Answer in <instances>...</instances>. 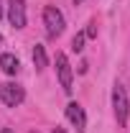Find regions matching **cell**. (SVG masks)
I'll list each match as a JSON object with an SVG mask.
<instances>
[{
	"label": "cell",
	"mask_w": 130,
	"mask_h": 133,
	"mask_svg": "<svg viewBox=\"0 0 130 133\" xmlns=\"http://www.w3.org/2000/svg\"><path fill=\"white\" fill-rule=\"evenodd\" d=\"M66 118H69V123L77 128V133L87 131V115H84V108H82L79 102H69V105H66Z\"/></svg>",
	"instance_id": "obj_6"
},
{
	"label": "cell",
	"mask_w": 130,
	"mask_h": 133,
	"mask_svg": "<svg viewBox=\"0 0 130 133\" xmlns=\"http://www.w3.org/2000/svg\"><path fill=\"white\" fill-rule=\"evenodd\" d=\"M84 38H87L84 33H77V36L71 38V51H77V54H79V51L84 49Z\"/></svg>",
	"instance_id": "obj_9"
},
{
	"label": "cell",
	"mask_w": 130,
	"mask_h": 133,
	"mask_svg": "<svg viewBox=\"0 0 130 133\" xmlns=\"http://www.w3.org/2000/svg\"><path fill=\"white\" fill-rule=\"evenodd\" d=\"M0 46H3V36H0Z\"/></svg>",
	"instance_id": "obj_14"
},
{
	"label": "cell",
	"mask_w": 130,
	"mask_h": 133,
	"mask_svg": "<svg viewBox=\"0 0 130 133\" xmlns=\"http://www.w3.org/2000/svg\"><path fill=\"white\" fill-rule=\"evenodd\" d=\"M23 100H26V90H23L18 82H3L0 84V102H3V105L18 108Z\"/></svg>",
	"instance_id": "obj_3"
},
{
	"label": "cell",
	"mask_w": 130,
	"mask_h": 133,
	"mask_svg": "<svg viewBox=\"0 0 130 133\" xmlns=\"http://www.w3.org/2000/svg\"><path fill=\"white\" fill-rule=\"evenodd\" d=\"M0 18H3V8H0Z\"/></svg>",
	"instance_id": "obj_15"
},
{
	"label": "cell",
	"mask_w": 130,
	"mask_h": 133,
	"mask_svg": "<svg viewBox=\"0 0 130 133\" xmlns=\"http://www.w3.org/2000/svg\"><path fill=\"white\" fill-rule=\"evenodd\" d=\"M0 69L8 74V77H16L18 74V69H20V62H18V56L16 54H0Z\"/></svg>",
	"instance_id": "obj_7"
},
{
	"label": "cell",
	"mask_w": 130,
	"mask_h": 133,
	"mask_svg": "<svg viewBox=\"0 0 130 133\" xmlns=\"http://www.w3.org/2000/svg\"><path fill=\"white\" fill-rule=\"evenodd\" d=\"M56 74H59V84H61V90H64L66 95L74 90L71 87V79H74V74H71V64H69V59H66V54H56Z\"/></svg>",
	"instance_id": "obj_4"
},
{
	"label": "cell",
	"mask_w": 130,
	"mask_h": 133,
	"mask_svg": "<svg viewBox=\"0 0 130 133\" xmlns=\"http://www.w3.org/2000/svg\"><path fill=\"white\" fill-rule=\"evenodd\" d=\"M44 26H46V36L49 38H59L66 28V21H64V13L54 5H46L44 8Z\"/></svg>",
	"instance_id": "obj_1"
},
{
	"label": "cell",
	"mask_w": 130,
	"mask_h": 133,
	"mask_svg": "<svg viewBox=\"0 0 130 133\" xmlns=\"http://www.w3.org/2000/svg\"><path fill=\"white\" fill-rule=\"evenodd\" d=\"M84 36H87V38H97V23H95V21H92V23L87 26V31H84Z\"/></svg>",
	"instance_id": "obj_10"
},
{
	"label": "cell",
	"mask_w": 130,
	"mask_h": 133,
	"mask_svg": "<svg viewBox=\"0 0 130 133\" xmlns=\"http://www.w3.org/2000/svg\"><path fill=\"white\" fill-rule=\"evenodd\" d=\"M54 133H66L64 128H59V125H56V128H54Z\"/></svg>",
	"instance_id": "obj_11"
},
{
	"label": "cell",
	"mask_w": 130,
	"mask_h": 133,
	"mask_svg": "<svg viewBox=\"0 0 130 133\" xmlns=\"http://www.w3.org/2000/svg\"><path fill=\"white\" fill-rule=\"evenodd\" d=\"M112 108H115V118H117V125L122 128L128 123V113H130V100L128 92L122 84H115L112 87Z\"/></svg>",
	"instance_id": "obj_2"
},
{
	"label": "cell",
	"mask_w": 130,
	"mask_h": 133,
	"mask_svg": "<svg viewBox=\"0 0 130 133\" xmlns=\"http://www.w3.org/2000/svg\"><path fill=\"white\" fill-rule=\"evenodd\" d=\"M79 3H82V0H74V5H79Z\"/></svg>",
	"instance_id": "obj_13"
},
{
	"label": "cell",
	"mask_w": 130,
	"mask_h": 133,
	"mask_svg": "<svg viewBox=\"0 0 130 133\" xmlns=\"http://www.w3.org/2000/svg\"><path fill=\"white\" fill-rule=\"evenodd\" d=\"M8 21L13 28H26V0H8Z\"/></svg>",
	"instance_id": "obj_5"
},
{
	"label": "cell",
	"mask_w": 130,
	"mask_h": 133,
	"mask_svg": "<svg viewBox=\"0 0 130 133\" xmlns=\"http://www.w3.org/2000/svg\"><path fill=\"white\" fill-rule=\"evenodd\" d=\"M33 64H36L38 72H44L46 64H49V59H46V49H44L41 44H36V46H33Z\"/></svg>",
	"instance_id": "obj_8"
},
{
	"label": "cell",
	"mask_w": 130,
	"mask_h": 133,
	"mask_svg": "<svg viewBox=\"0 0 130 133\" xmlns=\"http://www.w3.org/2000/svg\"><path fill=\"white\" fill-rule=\"evenodd\" d=\"M0 133H13V128H3V131H0Z\"/></svg>",
	"instance_id": "obj_12"
}]
</instances>
